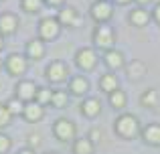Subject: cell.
<instances>
[{
	"label": "cell",
	"instance_id": "ffe728a7",
	"mask_svg": "<svg viewBox=\"0 0 160 154\" xmlns=\"http://www.w3.org/2000/svg\"><path fill=\"white\" fill-rule=\"evenodd\" d=\"M98 85H99V89H102V91H106V93L109 95L112 91L120 89V79H118V75H116V73L108 71V73H103V75L99 77Z\"/></svg>",
	"mask_w": 160,
	"mask_h": 154
},
{
	"label": "cell",
	"instance_id": "1f68e13d",
	"mask_svg": "<svg viewBox=\"0 0 160 154\" xmlns=\"http://www.w3.org/2000/svg\"><path fill=\"white\" fill-rule=\"evenodd\" d=\"M67 4V0H45V6H51V8H63Z\"/></svg>",
	"mask_w": 160,
	"mask_h": 154
},
{
	"label": "cell",
	"instance_id": "ba28073f",
	"mask_svg": "<svg viewBox=\"0 0 160 154\" xmlns=\"http://www.w3.org/2000/svg\"><path fill=\"white\" fill-rule=\"evenodd\" d=\"M37 89H39V85H37L32 79L22 77V79H18V81L14 83V93H12V95H16L20 102L28 103V102H35Z\"/></svg>",
	"mask_w": 160,
	"mask_h": 154
},
{
	"label": "cell",
	"instance_id": "8fae6325",
	"mask_svg": "<svg viewBox=\"0 0 160 154\" xmlns=\"http://www.w3.org/2000/svg\"><path fill=\"white\" fill-rule=\"evenodd\" d=\"M89 89H91V83L85 75H71V79L67 81V91L69 95L73 97H89Z\"/></svg>",
	"mask_w": 160,
	"mask_h": 154
},
{
	"label": "cell",
	"instance_id": "d4e9b609",
	"mask_svg": "<svg viewBox=\"0 0 160 154\" xmlns=\"http://www.w3.org/2000/svg\"><path fill=\"white\" fill-rule=\"evenodd\" d=\"M140 103H142V107L154 110V107L158 106V91L154 89V87H150V89L142 91V95H140Z\"/></svg>",
	"mask_w": 160,
	"mask_h": 154
},
{
	"label": "cell",
	"instance_id": "9c48e42d",
	"mask_svg": "<svg viewBox=\"0 0 160 154\" xmlns=\"http://www.w3.org/2000/svg\"><path fill=\"white\" fill-rule=\"evenodd\" d=\"M89 16L98 24H108L113 18V4L102 2V0H93V4L89 6Z\"/></svg>",
	"mask_w": 160,
	"mask_h": 154
},
{
	"label": "cell",
	"instance_id": "ac0fdd59",
	"mask_svg": "<svg viewBox=\"0 0 160 154\" xmlns=\"http://www.w3.org/2000/svg\"><path fill=\"white\" fill-rule=\"evenodd\" d=\"M152 20V14H150L146 8H140V6H136V8H132V10L128 12V22L132 24V27H136V28H142V27H146V24Z\"/></svg>",
	"mask_w": 160,
	"mask_h": 154
},
{
	"label": "cell",
	"instance_id": "83f0119b",
	"mask_svg": "<svg viewBox=\"0 0 160 154\" xmlns=\"http://www.w3.org/2000/svg\"><path fill=\"white\" fill-rule=\"evenodd\" d=\"M12 114L8 112V107H6V103H0V132H4L8 126L12 124Z\"/></svg>",
	"mask_w": 160,
	"mask_h": 154
},
{
	"label": "cell",
	"instance_id": "7402d4cb",
	"mask_svg": "<svg viewBox=\"0 0 160 154\" xmlns=\"http://www.w3.org/2000/svg\"><path fill=\"white\" fill-rule=\"evenodd\" d=\"M108 103L113 107V110H118V112H122L126 107V103H128V93H126L124 89H116V91H112V93L108 95Z\"/></svg>",
	"mask_w": 160,
	"mask_h": 154
},
{
	"label": "cell",
	"instance_id": "d6a6232c",
	"mask_svg": "<svg viewBox=\"0 0 160 154\" xmlns=\"http://www.w3.org/2000/svg\"><path fill=\"white\" fill-rule=\"evenodd\" d=\"M150 14H152V20L156 24H160V2H156V6L150 10Z\"/></svg>",
	"mask_w": 160,
	"mask_h": 154
},
{
	"label": "cell",
	"instance_id": "484cf974",
	"mask_svg": "<svg viewBox=\"0 0 160 154\" xmlns=\"http://www.w3.org/2000/svg\"><path fill=\"white\" fill-rule=\"evenodd\" d=\"M53 91H55V89H53V87H49V85H39L35 102H37V103H41L43 107L51 106V102H53Z\"/></svg>",
	"mask_w": 160,
	"mask_h": 154
},
{
	"label": "cell",
	"instance_id": "5b68a950",
	"mask_svg": "<svg viewBox=\"0 0 160 154\" xmlns=\"http://www.w3.org/2000/svg\"><path fill=\"white\" fill-rule=\"evenodd\" d=\"M61 31H63V27L57 20V16H43V18L39 20V24H37V37H39L41 41H45V43L57 41L59 35H61Z\"/></svg>",
	"mask_w": 160,
	"mask_h": 154
},
{
	"label": "cell",
	"instance_id": "ab89813d",
	"mask_svg": "<svg viewBox=\"0 0 160 154\" xmlns=\"http://www.w3.org/2000/svg\"><path fill=\"white\" fill-rule=\"evenodd\" d=\"M102 2H112V0H102Z\"/></svg>",
	"mask_w": 160,
	"mask_h": 154
},
{
	"label": "cell",
	"instance_id": "f1b7e54d",
	"mask_svg": "<svg viewBox=\"0 0 160 154\" xmlns=\"http://www.w3.org/2000/svg\"><path fill=\"white\" fill-rule=\"evenodd\" d=\"M12 150V138L6 132H0V154H8Z\"/></svg>",
	"mask_w": 160,
	"mask_h": 154
},
{
	"label": "cell",
	"instance_id": "4316f807",
	"mask_svg": "<svg viewBox=\"0 0 160 154\" xmlns=\"http://www.w3.org/2000/svg\"><path fill=\"white\" fill-rule=\"evenodd\" d=\"M6 107L8 112L12 114V118H22V112H24V102H20L16 95H10V97L6 99Z\"/></svg>",
	"mask_w": 160,
	"mask_h": 154
},
{
	"label": "cell",
	"instance_id": "4fadbf2b",
	"mask_svg": "<svg viewBox=\"0 0 160 154\" xmlns=\"http://www.w3.org/2000/svg\"><path fill=\"white\" fill-rule=\"evenodd\" d=\"M18 27H20V18L18 14L10 10H4L0 12V35L6 39V37H12L18 32Z\"/></svg>",
	"mask_w": 160,
	"mask_h": 154
},
{
	"label": "cell",
	"instance_id": "74e56055",
	"mask_svg": "<svg viewBox=\"0 0 160 154\" xmlns=\"http://www.w3.org/2000/svg\"><path fill=\"white\" fill-rule=\"evenodd\" d=\"M4 69V59H0V71Z\"/></svg>",
	"mask_w": 160,
	"mask_h": 154
},
{
	"label": "cell",
	"instance_id": "2e32d148",
	"mask_svg": "<svg viewBox=\"0 0 160 154\" xmlns=\"http://www.w3.org/2000/svg\"><path fill=\"white\" fill-rule=\"evenodd\" d=\"M140 138H142V142H144L146 146L160 148V124L152 122V124H146V126H142Z\"/></svg>",
	"mask_w": 160,
	"mask_h": 154
},
{
	"label": "cell",
	"instance_id": "f546056e",
	"mask_svg": "<svg viewBox=\"0 0 160 154\" xmlns=\"http://www.w3.org/2000/svg\"><path fill=\"white\" fill-rule=\"evenodd\" d=\"M87 138H89L91 142H93L95 146H98V144L102 142V138H103V132L99 130V128H91V130H89V134H87Z\"/></svg>",
	"mask_w": 160,
	"mask_h": 154
},
{
	"label": "cell",
	"instance_id": "d590c367",
	"mask_svg": "<svg viewBox=\"0 0 160 154\" xmlns=\"http://www.w3.org/2000/svg\"><path fill=\"white\" fill-rule=\"evenodd\" d=\"M134 2H136V4H138V6H140V8H144L146 4H150V2H152V0H134Z\"/></svg>",
	"mask_w": 160,
	"mask_h": 154
},
{
	"label": "cell",
	"instance_id": "7c38bea8",
	"mask_svg": "<svg viewBox=\"0 0 160 154\" xmlns=\"http://www.w3.org/2000/svg\"><path fill=\"white\" fill-rule=\"evenodd\" d=\"M24 57H27L28 61H32V63H37V61L45 59V55H47V43L45 41H41L39 37H35V39H28L27 43H24Z\"/></svg>",
	"mask_w": 160,
	"mask_h": 154
},
{
	"label": "cell",
	"instance_id": "3957f363",
	"mask_svg": "<svg viewBox=\"0 0 160 154\" xmlns=\"http://www.w3.org/2000/svg\"><path fill=\"white\" fill-rule=\"evenodd\" d=\"M28 63L31 61L24 57V53H8L4 57V71L8 73L12 79H22L28 71Z\"/></svg>",
	"mask_w": 160,
	"mask_h": 154
},
{
	"label": "cell",
	"instance_id": "e575fe53",
	"mask_svg": "<svg viewBox=\"0 0 160 154\" xmlns=\"http://www.w3.org/2000/svg\"><path fill=\"white\" fill-rule=\"evenodd\" d=\"M113 4H118V6H126V4H130V2H134V0H112Z\"/></svg>",
	"mask_w": 160,
	"mask_h": 154
},
{
	"label": "cell",
	"instance_id": "44dd1931",
	"mask_svg": "<svg viewBox=\"0 0 160 154\" xmlns=\"http://www.w3.org/2000/svg\"><path fill=\"white\" fill-rule=\"evenodd\" d=\"M71 152L73 154H95V144L87 136H81V138L77 136L75 142L71 144Z\"/></svg>",
	"mask_w": 160,
	"mask_h": 154
},
{
	"label": "cell",
	"instance_id": "836d02e7",
	"mask_svg": "<svg viewBox=\"0 0 160 154\" xmlns=\"http://www.w3.org/2000/svg\"><path fill=\"white\" fill-rule=\"evenodd\" d=\"M14 154H37V150H32V148H28V146H24V148H18Z\"/></svg>",
	"mask_w": 160,
	"mask_h": 154
},
{
	"label": "cell",
	"instance_id": "60d3db41",
	"mask_svg": "<svg viewBox=\"0 0 160 154\" xmlns=\"http://www.w3.org/2000/svg\"><path fill=\"white\" fill-rule=\"evenodd\" d=\"M0 2H4V0H0Z\"/></svg>",
	"mask_w": 160,
	"mask_h": 154
},
{
	"label": "cell",
	"instance_id": "f35d334b",
	"mask_svg": "<svg viewBox=\"0 0 160 154\" xmlns=\"http://www.w3.org/2000/svg\"><path fill=\"white\" fill-rule=\"evenodd\" d=\"M45 154H59V152H55V150H51V152H45Z\"/></svg>",
	"mask_w": 160,
	"mask_h": 154
},
{
	"label": "cell",
	"instance_id": "4dcf8cb0",
	"mask_svg": "<svg viewBox=\"0 0 160 154\" xmlns=\"http://www.w3.org/2000/svg\"><path fill=\"white\" fill-rule=\"evenodd\" d=\"M39 144H41V136H39V134H28V136H27V146H28V148L37 150V148H39Z\"/></svg>",
	"mask_w": 160,
	"mask_h": 154
},
{
	"label": "cell",
	"instance_id": "cb8c5ba5",
	"mask_svg": "<svg viewBox=\"0 0 160 154\" xmlns=\"http://www.w3.org/2000/svg\"><path fill=\"white\" fill-rule=\"evenodd\" d=\"M18 6L27 14H39L45 8V0H18Z\"/></svg>",
	"mask_w": 160,
	"mask_h": 154
},
{
	"label": "cell",
	"instance_id": "d6986e66",
	"mask_svg": "<svg viewBox=\"0 0 160 154\" xmlns=\"http://www.w3.org/2000/svg\"><path fill=\"white\" fill-rule=\"evenodd\" d=\"M146 71H148V67H146V63L142 59H132L128 65H126L128 79H132V81H140V79L146 75Z\"/></svg>",
	"mask_w": 160,
	"mask_h": 154
},
{
	"label": "cell",
	"instance_id": "9a60e30c",
	"mask_svg": "<svg viewBox=\"0 0 160 154\" xmlns=\"http://www.w3.org/2000/svg\"><path fill=\"white\" fill-rule=\"evenodd\" d=\"M79 112H81L83 118L95 120L99 114H102V99H99V97H93V95L81 99V103H79Z\"/></svg>",
	"mask_w": 160,
	"mask_h": 154
},
{
	"label": "cell",
	"instance_id": "8d00e7d4",
	"mask_svg": "<svg viewBox=\"0 0 160 154\" xmlns=\"http://www.w3.org/2000/svg\"><path fill=\"white\" fill-rule=\"evenodd\" d=\"M4 47H6V43H4V37H2V35H0V53H2V51H4Z\"/></svg>",
	"mask_w": 160,
	"mask_h": 154
},
{
	"label": "cell",
	"instance_id": "5bb4252c",
	"mask_svg": "<svg viewBox=\"0 0 160 154\" xmlns=\"http://www.w3.org/2000/svg\"><path fill=\"white\" fill-rule=\"evenodd\" d=\"M102 61H103V65L108 67V71H112V73H116L118 69H126V55L120 51V49H112V51H106L103 53V57H102Z\"/></svg>",
	"mask_w": 160,
	"mask_h": 154
},
{
	"label": "cell",
	"instance_id": "52a82bcc",
	"mask_svg": "<svg viewBox=\"0 0 160 154\" xmlns=\"http://www.w3.org/2000/svg\"><path fill=\"white\" fill-rule=\"evenodd\" d=\"M73 59H75L77 69H79V71H83V73L93 71V69L98 67V63H99V55H98V51H95L93 47H81V49H77Z\"/></svg>",
	"mask_w": 160,
	"mask_h": 154
},
{
	"label": "cell",
	"instance_id": "30bf717a",
	"mask_svg": "<svg viewBox=\"0 0 160 154\" xmlns=\"http://www.w3.org/2000/svg\"><path fill=\"white\" fill-rule=\"evenodd\" d=\"M57 20L61 22V27H65V28H75V27L81 24L83 16H81V12H79L75 6L65 4L63 8H59V10H57Z\"/></svg>",
	"mask_w": 160,
	"mask_h": 154
},
{
	"label": "cell",
	"instance_id": "8992f818",
	"mask_svg": "<svg viewBox=\"0 0 160 154\" xmlns=\"http://www.w3.org/2000/svg\"><path fill=\"white\" fill-rule=\"evenodd\" d=\"M45 79H47L51 85H63L71 79V71L69 65L65 61H51V63L45 67Z\"/></svg>",
	"mask_w": 160,
	"mask_h": 154
},
{
	"label": "cell",
	"instance_id": "603a6c76",
	"mask_svg": "<svg viewBox=\"0 0 160 154\" xmlns=\"http://www.w3.org/2000/svg\"><path fill=\"white\" fill-rule=\"evenodd\" d=\"M69 91L67 89H55L53 91V102H51V107H55V110H65L67 106H69Z\"/></svg>",
	"mask_w": 160,
	"mask_h": 154
},
{
	"label": "cell",
	"instance_id": "e0dca14e",
	"mask_svg": "<svg viewBox=\"0 0 160 154\" xmlns=\"http://www.w3.org/2000/svg\"><path fill=\"white\" fill-rule=\"evenodd\" d=\"M45 116H47V110H45L41 103H37V102H28V103H24L22 120H24L27 124H37V122H41Z\"/></svg>",
	"mask_w": 160,
	"mask_h": 154
},
{
	"label": "cell",
	"instance_id": "6da1fadb",
	"mask_svg": "<svg viewBox=\"0 0 160 154\" xmlns=\"http://www.w3.org/2000/svg\"><path fill=\"white\" fill-rule=\"evenodd\" d=\"M113 132L122 140H134L136 136H140L142 124L138 120V116L130 114V112H124V114H120L113 120Z\"/></svg>",
	"mask_w": 160,
	"mask_h": 154
},
{
	"label": "cell",
	"instance_id": "7a4b0ae2",
	"mask_svg": "<svg viewBox=\"0 0 160 154\" xmlns=\"http://www.w3.org/2000/svg\"><path fill=\"white\" fill-rule=\"evenodd\" d=\"M116 31L109 24H98L91 32V41H93V49L95 51H112L116 49Z\"/></svg>",
	"mask_w": 160,
	"mask_h": 154
},
{
	"label": "cell",
	"instance_id": "277c9868",
	"mask_svg": "<svg viewBox=\"0 0 160 154\" xmlns=\"http://www.w3.org/2000/svg\"><path fill=\"white\" fill-rule=\"evenodd\" d=\"M51 132H53L55 140H59L63 144H73L75 138H77V126L69 118H57L53 122Z\"/></svg>",
	"mask_w": 160,
	"mask_h": 154
}]
</instances>
